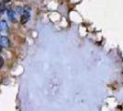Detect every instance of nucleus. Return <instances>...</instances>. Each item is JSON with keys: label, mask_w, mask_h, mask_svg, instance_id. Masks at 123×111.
Listing matches in <instances>:
<instances>
[{"label": "nucleus", "mask_w": 123, "mask_h": 111, "mask_svg": "<svg viewBox=\"0 0 123 111\" xmlns=\"http://www.w3.org/2000/svg\"><path fill=\"white\" fill-rule=\"evenodd\" d=\"M0 44H1V46H3V47H5V48H7V47H9V40H8V38L6 36H2L0 38Z\"/></svg>", "instance_id": "f257e3e1"}, {"label": "nucleus", "mask_w": 123, "mask_h": 111, "mask_svg": "<svg viewBox=\"0 0 123 111\" xmlns=\"http://www.w3.org/2000/svg\"><path fill=\"white\" fill-rule=\"evenodd\" d=\"M29 18H30V13L28 12V11H24V13L21 15L20 22H21L22 24H25V23L29 20Z\"/></svg>", "instance_id": "f03ea898"}, {"label": "nucleus", "mask_w": 123, "mask_h": 111, "mask_svg": "<svg viewBox=\"0 0 123 111\" xmlns=\"http://www.w3.org/2000/svg\"><path fill=\"white\" fill-rule=\"evenodd\" d=\"M8 31V27H7V24H6V21H0V31L2 32H6Z\"/></svg>", "instance_id": "7ed1b4c3"}, {"label": "nucleus", "mask_w": 123, "mask_h": 111, "mask_svg": "<svg viewBox=\"0 0 123 111\" xmlns=\"http://www.w3.org/2000/svg\"><path fill=\"white\" fill-rule=\"evenodd\" d=\"M7 16H8V18H9V19H10L11 21H13V22H15V21H16V18H15V13H14V11H13V10L9 9V10L7 11Z\"/></svg>", "instance_id": "20e7f679"}, {"label": "nucleus", "mask_w": 123, "mask_h": 111, "mask_svg": "<svg viewBox=\"0 0 123 111\" xmlns=\"http://www.w3.org/2000/svg\"><path fill=\"white\" fill-rule=\"evenodd\" d=\"M6 11V5L5 3H0V13H4Z\"/></svg>", "instance_id": "39448f33"}, {"label": "nucleus", "mask_w": 123, "mask_h": 111, "mask_svg": "<svg viewBox=\"0 0 123 111\" xmlns=\"http://www.w3.org/2000/svg\"><path fill=\"white\" fill-rule=\"evenodd\" d=\"M3 65H4V59H3V57L0 56V68L3 67Z\"/></svg>", "instance_id": "423d86ee"}, {"label": "nucleus", "mask_w": 123, "mask_h": 111, "mask_svg": "<svg viewBox=\"0 0 123 111\" xmlns=\"http://www.w3.org/2000/svg\"><path fill=\"white\" fill-rule=\"evenodd\" d=\"M2 1H3L4 3H8V2L10 1V0H2Z\"/></svg>", "instance_id": "0eeeda50"}]
</instances>
